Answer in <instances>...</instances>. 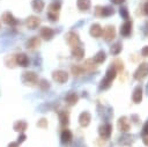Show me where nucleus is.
Returning <instances> with one entry per match:
<instances>
[{
    "mask_svg": "<svg viewBox=\"0 0 148 147\" xmlns=\"http://www.w3.org/2000/svg\"><path fill=\"white\" fill-rule=\"evenodd\" d=\"M72 56L76 59H82L84 56V50L82 49V46H74L72 50Z\"/></svg>",
    "mask_w": 148,
    "mask_h": 147,
    "instance_id": "20",
    "label": "nucleus"
},
{
    "mask_svg": "<svg viewBox=\"0 0 148 147\" xmlns=\"http://www.w3.org/2000/svg\"><path fill=\"white\" fill-rule=\"evenodd\" d=\"M141 54L143 57H148V46H145L142 50H141Z\"/></svg>",
    "mask_w": 148,
    "mask_h": 147,
    "instance_id": "35",
    "label": "nucleus"
},
{
    "mask_svg": "<svg viewBox=\"0 0 148 147\" xmlns=\"http://www.w3.org/2000/svg\"><path fill=\"white\" fill-rule=\"evenodd\" d=\"M58 116H59V120H60V124H61V125H67V124H68L69 117H68V113H67L66 111H64V110L59 111V112H58Z\"/></svg>",
    "mask_w": 148,
    "mask_h": 147,
    "instance_id": "24",
    "label": "nucleus"
},
{
    "mask_svg": "<svg viewBox=\"0 0 148 147\" xmlns=\"http://www.w3.org/2000/svg\"><path fill=\"white\" fill-rule=\"evenodd\" d=\"M25 24H27V28H29V29H36L40 24V20L36 16H29L25 20Z\"/></svg>",
    "mask_w": 148,
    "mask_h": 147,
    "instance_id": "9",
    "label": "nucleus"
},
{
    "mask_svg": "<svg viewBox=\"0 0 148 147\" xmlns=\"http://www.w3.org/2000/svg\"><path fill=\"white\" fill-rule=\"evenodd\" d=\"M47 16L50 17L51 21H57L58 20V13H54V12H49Z\"/></svg>",
    "mask_w": 148,
    "mask_h": 147,
    "instance_id": "34",
    "label": "nucleus"
},
{
    "mask_svg": "<svg viewBox=\"0 0 148 147\" xmlns=\"http://www.w3.org/2000/svg\"><path fill=\"white\" fill-rule=\"evenodd\" d=\"M40 45V41L38 37H32L27 42V47L28 49H36Z\"/></svg>",
    "mask_w": 148,
    "mask_h": 147,
    "instance_id": "21",
    "label": "nucleus"
},
{
    "mask_svg": "<svg viewBox=\"0 0 148 147\" xmlns=\"http://www.w3.org/2000/svg\"><path fill=\"white\" fill-rule=\"evenodd\" d=\"M131 30H132V22L126 21V22L120 27V35L127 37V36H130Z\"/></svg>",
    "mask_w": 148,
    "mask_h": 147,
    "instance_id": "13",
    "label": "nucleus"
},
{
    "mask_svg": "<svg viewBox=\"0 0 148 147\" xmlns=\"http://www.w3.org/2000/svg\"><path fill=\"white\" fill-rule=\"evenodd\" d=\"M117 125H118V128L123 132H127L130 130V120L126 117H120Z\"/></svg>",
    "mask_w": 148,
    "mask_h": 147,
    "instance_id": "12",
    "label": "nucleus"
},
{
    "mask_svg": "<svg viewBox=\"0 0 148 147\" xmlns=\"http://www.w3.org/2000/svg\"><path fill=\"white\" fill-rule=\"evenodd\" d=\"M66 41H67V43L71 45V46H79V45H81V42H80V38H79V36H77V34H75L74 31H69V32H67L66 34Z\"/></svg>",
    "mask_w": 148,
    "mask_h": 147,
    "instance_id": "3",
    "label": "nucleus"
},
{
    "mask_svg": "<svg viewBox=\"0 0 148 147\" xmlns=\"http://www.w3.org/2000/svg\"><path fill=\"white\" fill-rule=\"evenodd\" d=\"M40 36L45 41H50L54 36V30L52 28H50V27H43L40 29Z\"/></svg>",
    "mask_w": 148,
    "mask_h": 147,
    "instance_id": "11",
    "label": "nucleus"
},
{
    "mask_svg": "<svg viewBox=\"0 0 148 147\" xmlns=\"http://www.w3.org/2000/svg\"><path fill=\"white\" fill-rule=\"evenodd\" d=\"M77 100H79V96L76 95L75 91H69V93L66 95V97H65V101H66L67 104H69V105H74V104L77 102Z\"/></svg>",
    "mask_w": 148,
    "mask_h": 147,
    "instance_id": "17",
    "label": "nucleus"
},
{
    "mask_svg": "<svg viewBox=\"0 0 148 147\" xmlns=\"http://www.w3.org/2000/svg\"><path fill=\"white\" fill-rule=\"evenodd\" d=\"M83 71H84V68L82 66H79V65H75V66L72 67V73L74 75H80V74L83 73Z\"/></svg>",
    "mask_w": 148,
    "mask_h": 147,
    "instance_id": "29",
    "label": "nucleus"
},
{
    "mask_svg": "<svg viewBox=\"0 0 148 147\" xmlns=\"http://www.w3.org/2000/svg\"><path fill=\"white\" fill-rule=\"evenodd\" d=\"M14 130L16 131V132H20V133H23L25 130H27V127H28V124L24 122V120H17V122H15L14 123Z\"/></svg>",
    "mask_w": 148,
    "mask_h": 147,
    "instance_id": "18",
    "label": "nucleus"
},
{
    "mask_svg": "<svg viewBox=\"0 0 148 147\" xmlns=\"http://www.w3.org/2000/svg\"><path fill=\"white\" fill-rule=\"evenodd\" d=\"M52 78L56 82L58 83H65L67 80H68V74L67 72L65 71H61V69H58V71H54L53 74H52Z\"/></svg>",
    "mask_w": 148,
    "mask_h": 147,
    "instance_id": "4",
    "label": "nucleus"
},
{
    "mask_svg": "<svg viewBox=\"0 0 148 147\" xmlns=\"http://www.w3.org/2000/svg\"><path fill=\"white\" fill-rule=\"evenodd\" d=\"M5 64L7 67H14L16 65V60H15V56L12 54V56H7L6 59H5Z\"/></svg>",
    "mask_w": 148,
    "mask_h": 147,
    "instance_id": "26",
    "label": "nucleus"
},
{
    "mask_svg": "<svg viewBox=\"0 0 148 147\" xmlns=\"http://www.w3.org/2000/svg\"><path fill=\"white\" fill-rule=\"evenodd\" d=\"M143 134H148V120L145 123V125H143Z\"/></svg>",
    "mask_w": 148,
    "mask_h": 147,
    "instance_id": "37",
    "label": "nucleus"
},
{
    "mask_svg": "<svg viewBox=\"0 0 148 147\" xmlns=\"http://www.w3.org/2000/svg\"><path fill=\"white\" fill-rule=\"evenodd\" d=\"M60 9V2H57V1H54V2H52L51 5H50V10L49 12H54V13H58V10Z\"/></svg>",
    "mask_w": 148,
    "mask_h": 147,
    "instance_id": "30",
    "label": "nucleus"
},
{
    "mask_svg": "<svg viewBox=\"0 0 148 147\" xmlns=\"http://www.w3.org/2000/svg\"><path fill=\"white\" fill-rule=\"evenodd\" d=\"M44 6L45 5H44V1L43 0H32V2H31V7L36 12H42L43 8H44Z\"/></svg>",
    "mask_w": 148,
    "mask_h": 147,
    "instance_id": "23",
    "label": "nucleus"
},
{
    "mask_svg": "<svg viewBox=\"0 0 148 147\" xmlns=\"http://www.w3.org/2000/svg\"><path fill=\"white\" fill-rule=\"evenodd\" d=\"M142 141H143V144H145L146 146H148V134H143V137H142Z\"/></svg>",
    "mask_w": 148,
    "mask_h": 147,
    "instance_id": "38",
    "label": "nucleus"
},
{
    "mask_svg": "<svg viewBox=\"0 0 148 147\" xmlns=\"http://www.w3.org/2000/svg\"><path fill=\"white\" fill-rule=\"evenodd\" d=\"M105 59H106V54H105V52H104V51H98V52L94 56L92 61H95L96 64H102Z\"/></svg>",
    "mask_w": 148,
    "mask_h": 147,
    "instance_id": "22",
    "label": "nucleus"
},
{
    "mask_svg": "<svg viewBox=\"0 0 148 147\" xmlns=\"http://www.w3.org/2000/svg\"><path fill=\"white\" fill-rule=\"evenodd\" d=\"M38 86H39V87H40V89H43V90H46V89L50 87L49 81H46V80H40V81H39V83H38Z\"/></svg>",
    "mask_w": 148,
    "mask_h": 147,
    "instance_id": "31",
    "label": "nucleus"
},
{
    "mask_svg": "<svg viewBox=\"0 0 148 147\" xmlns=\"http://www.w3.org/2000/svg\"><path fill=\"white\" fill-rule=\"evenodd\" d=\"M103 36H104V38H105V41H111L113 37H114V35H116V32H114V29H113V27H111V25H109V27H106L105 29H104V31H103V34H102Z\"/></svg>",
    "mask_w": 148,
    "mask_h": 147,
    "instance_id": "16",
    "label": "nucleus"
},
{
    "mask_svg": "<svg viewBox=\"0 0 148 147\" xmlns=\"http://www.w3.org/2000/svg\"><path fill=\"white\" fill-rule=\"evenodd\" d=\"M112 132V126L110 124H103L98 128V133L103 139H109Z\"/></svg>",
    "mask_w": 148,
    "mask_h": 147,
    "instance_id": "5",
    "label": "nucleus"
},
{
    "mask_svg": "<svg viewBox=\"0 0 148 147\" xmlns=\"http://www.w3.org/2000/svg\"><path fill=\"white\" fill-rule=\"evenodd\" d=\"M145 13H146V14L148 15V2H147V3L145 5Z\"/></svg>",
    "mask_w": 148,
    "mask_h": 147,
    "instance_id": "41",
    "label": "nucleus"
},
{
    "mask_svg": "<svg viewBox=\"0 0 148 147\" xmlns=\"http://www.w3.org/2000/svg\"><path fill=\"white\" fill-rule=\"evenodd\" d=\"M22 81L27 84H32L35 82H37V74L34 72H24L22 74Z\"/></svg>",
    "mask_w": 148,
    "mask_h": 147,
    "instance_id": "6",
    "label": "nucleus"
},
{
    "mask_svg": "<svg viewBox=\"0 0 148 147\" xmlns=\"http://www.w3.org/2000/svg\"><path fill=\"white\" fill-rule=\"evenodd\" d=\"M103 34V29L101 28L99 24H92L90 27V35L92 37H101Z\"/></svg>",
    "mask_w": 148,
    "mask_h": 147,
    "instance_id": "19",
    "label": "nucleus"
},
{
    "mask_svg": "<svg viewBox=\"0 0 148 147\" xmlns=\"http://www.w3.org/2000/svg\"><path fill=\"white\" fill-rule=\"evenodd\" d=\"M25 138H27L25 134H24V133H21V134L18 135V141H17V142H23V141L25 140Z\"/></svg>",
    "mask_w": 148,
    "mask_h": 147,
    "instance_id": "36",
    "label": "nucleus"
},
{
    "mask_svg": "<svg viewBox=\"0 0 148 147\" xmlns=\"http://www.w3.org/2000/svg\"><path fill=\"white\" fill-rule=\"evenodd\" d=\"M37 126H38V127H42V128H45V127H47V120H46L45 118H42V119H39V120L37 122Z\"/></svg>",
    "mask_w": 148,
    "mask_h": 147,
    "instance_id": "32",
    "label": "nucleus"
},
{
    "mask_svg": "<svg viewBox=\"0 0 148 147\" xmlns=\"http://www.w3.org/2000/svg\"><path fill=\"white\" fill-rule=\"evenodd\" d=\"M116 74H117V69L113 66H110L108 68L106 73H105V76L101 81V89H108V88H110L112 81L116 78Z\"/></svg>",
    "mask_w": 148,
    "mask_h": 147,
    "instance_id": "1",
    "label": "nucleus"
},
{
    "mask_svg": "<svg viewBox=\"0 0 148 147\" xmlns=\"http://www.w3.org/2000/svg\"><path fill=\"white\" fill-rule=\"evenodd\" d=\"M77 7L80 10H88L90 7V0H77Z\"/></svg>",
    "mask_w": 148,
    "mask_h": 147,
    "instance_id": "25",
    "label": "nucleus"
},
{
    "mask_svg": "<svg viewBox=\"0 0 148 147\" xmlns=\"http://www.w3.org/2000/svg\"><path fill=\"white\" fill-rule=\"evenodd\" d=\"M119 13H120V15H121L124 19H128V12H127V8L121 7L120 10H119Z\"/></svg>",
    "mask_w": 148,
    "mask_h": 147,
    "instance_id": "33",
    "label": "nucleus"
},
{
    "mask_svg": "<svg viewBox=\"0 0 148 147\" xmlns=\"http://www.w3.org/2000/svg\"><path fill=\"white\" fill-rule=\"evenodd\" d=\"M121 49H123V46H121V44L119 43V42H117V43H114L112 46H111V49H110V51H111V53L112 54H114V56H117V54H119L120 53V51H121Z\"/></svg>",
    "mask_w": 148,
    "mask_h": 147,
    "instance_id": "27",
    "label": "nucleus"
},
{
    "mask_svg": "<svg viewBox=\"0 0 148 147\" xmlns=\"http://www.w3.org/2000/svg\"><path fill=\"white\" fill-rule=\"evenodd\" d=\"M113 13H114V10H113V8L110 7V6H106V7L102 8V15H103V16H110V15H112Z\"/></svg>",
    "mask_w": 148,
    "mask_h": 147,
    "instance_id": "28",
    "label": "nucleus"
},
{
    "mask_svg": "<svg viewBox=\"0 0 148 147\" xmlns=\"http://www.w3.org/2000/svg\"><path fill=\"white\" fill-rule=\"evenodd\" d=\"M113 3H117V5H120V3H123L125 0H111Z\"/></svg>",
    "mask_w": 148,
    "mask_h": 147,
    "instance_id": "40",
    "label": "nucleus"
},
{
    "mask_svg": "<svg viewBox=\"0 0 148 147\" xmlns=\"http://www.w3.org/2000/svg\"><path fill=\"white\" fill-rule=\"evenodd\" d=\"M7 147H18V142H10V144H8V146Z\"/></svg>",
    "mask_w": 148,
    "mask_h": 147,
    "instance_id": "39",
    "label": "nucleus"
},
{
    "mask_svg": "<svg viewBox=\"0 0 148 147\" xmlns=\"http://www.w3.org/2000/svg\"><path fill=\"white\" fill-rule=\"evenodd\" d=\"M0 28H1V23H0Z\"/></svg>",
    "mask_w": 148,
    "mask_h": 147,
    "instance_id": "42",
    "label": "nucleus"
},
{
    "mask_svg": "<svg viewBox=\"0 0 148 147\" xmlns=\"http://www.w3.org/2000/svg\"><path fill=\"white\" fill-rule=\"evenodd\" d=\"M1 19H2V21H3L6 24H8V25H16V24H17V20L14 17V15H13L10 12H5V13L2 14Z\"/></svg>",
    "mask_w": 148,
    "mask_h": 147,
    "instance_id": "8",
    "label": "nucleus"
},
{
    "mask_svg": "<svg viewBox=\"0 0 148 147\" xmlns=\"http://www.w3.org/2000/svg\"><path fill=\"white\" fill-rule=\"evenodd\" d=\"M148 74V63H142L138 69L134 72V79L136 80H141L143 78H146Z\"/></svg>",
    "mask_w": 148,
    "mask_h": 147,
    "instance_id": "2",
    "label": "nucleus"
},
{
    "mask_svg": "<svg viewBox=\"0 0 148 147\" xmlns=\"http://www.w3.org/2000/svg\"><path fill=\"white\" fill-rule=\"evenodd\" d=\"M72 139H73V134L69 130H64L62 133H61V142L65 144V145H68L72 142Z\"/></svg>",
    "mask_w": 148,
    "mask_h": 147,
    "instance_id": "15",
    "label": "nucleus"
},
{
    "mask_svg": "<svg viewBox=\"0 0 148 147\" xmlns=\"http://www.w3.org/2000/svg\"><path fill=\"white\" fill-rule=\"evenodd\" d=\"M90 120H91V116H90V113H89L88 111H83V112L79 116V123H80V125L83 126V127L88 126L89 123H90Z\"/></svg>",
    "mask_w": 148,
    "mask_h": 147,
    "instance_id": "10",
    "label": "nucleus"
},
{
    "mask_svg": "<svg viewBox=\"0 0 148 147\" xmlns=\"http://www.w3.org/2000/svg\"><path fill=\"white\" fill-rule=\"evenodd\" d=\"M15 60H16V65H18L21 67H27L29 65V58L25 53L15 54Z\"/></svg>",
    "mask_w": 148,
    "mask_h": 147,
    "instance_id": "7",
    "label": "nucleus"
},
{
    "mask_svg": "<svg viewBox=\"0 0 148 147\" xmlns=\"http://www.w3.org/2000/svg\"><path fill=\"white\" fill-rule=\"evenodd\" d=\"M147 89H148V86H147Z\"/></svg>",
    "mask_w": 148,
    "mask_h": 147,
    "instance_id": "43",
    "label": "nucleus"
},
{
    "mask_svg": "<svg viewBox=\"0 0 148 147\" xmlns=\"http://www.w3.org/2000/svg\"><path fill=\"white\" fill-rule=\"evenodd\" d=\"M132 100L134 103H140L141 100H142V88L140 86L135 87L134 91H133V95H132Z\"/></svg>",
    "mask_w": 148,
    "mask_h": 147,
    "instance_id": "14",
    "label": "nucleus"
}]
</instances>
